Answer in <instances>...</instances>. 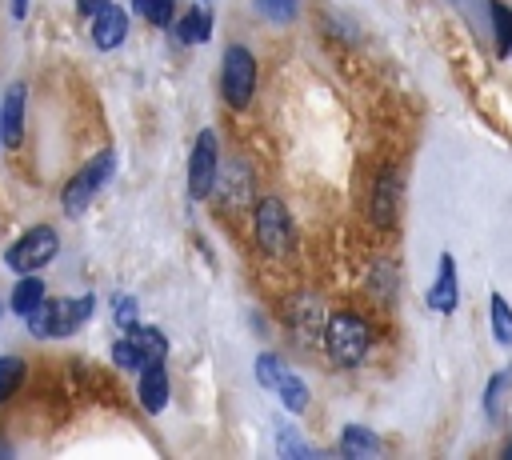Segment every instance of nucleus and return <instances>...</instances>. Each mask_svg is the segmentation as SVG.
<instances>
[{"label":"nucleus","mask_w":512,"mask_h":460,"mask_svg":"<svg viewBox=\"0 0 512 460\" xmlns=\"http://www.w3.org/2000/svg\"><path fill=\"white\" fill-rule=\"evenodd\" d=\"M136 12H144V20L156 24V28H172L176 24V0H140Z\"/></svg>","instance_id":"obj_20"},{"label":"nucleus","mask_w":512,"mask_h":460,"mask_svg":"<svg viewBox=\"0 0 512 460\" xmlns=\"http://www.w3.org/2000/svg\"><path fill=\"white\" fill-rule=\"evenodd\" d=\"M136 316H140V304L132 300V296H116L112 300V320H116V328L124 332V328H132L136 324Z\"/></svg>","instance_id":"obj_27"},{"label":"nucleus","mask_w":512,"mask_h":460,"mask_svg":"<svg viewBox=\"0 0 512 460\" xmlns=\"http://www.w3.org/2000/svg\"><path fill=\"white\" fill-rule=\"evenodd\" d=\"M488 316H492V336H496L500 344H508V348H512V304H508L500 292H492Z\"/></svg>","instance_id":"obj_18"},{"label":"nucleus","mask_w":512,"mask_h":460,"mask_svg":"<svg viewBox=\"0 0 512 460\" xmlns=\"http://www.w3.org/2000/svg\"><path fill=\"white\" fill-rule=\"evenodd\" d=\"M172 28H176V40H180V44H204V40L212 36V12H208L204 4H192Z\"/></svg>","instance_id":"obj_13"},{"label":"nucleus","mask_w":512,"mask_h":460,"mask_svg":"<svg viewBox=\"0 0 512 460\" xmlns=\"http://www.w3.org/2000/svg\"><path fill=\"white\" fill-rule=\"evenodd\" d=\"M276 452L280 456H312V448L292 428H284V424H276Z\"/></svg>","instance_id":"obj_26"},{"label":"nucleus","mask_w":512,"mask_h":460,"mask_svg":"<svg viewBox=\"0 0 512 460\" xmlns=\"http://www.w3.org/2000/svg\"><path fill=\"white\" fill-rule=\"evenodd\" d=\"M24 100H28L24 84H12L4 92V144L8 148H16L24 140Z\"/></svg>","instance_id":"obj_12"},{"label":"nucleus","mask_w":512,"mask_h":460,"mask_svg":"<svg viewBox=\"0 0 512 460\" xmlns=\"http://www.w3.org/2000/svg\"><path fill=\"white\" fill-rule=\"evenodd\" d=\"M12 16L24 20V16H28V0H12Z\"/></svg>","instance_id":"obj_29"},{"label":"nucleus","mask_w":512,"mask_h":460,"mask_svg":"<svg viewBox=\"0 0 512 460\" xmlns=\"http://www.w3.org/2000/svg\"><path fill=\"white\" fill-rule=\"evenodd\" d=\"M24 380V360L20 356H0V400H8Z\"/></svg>","instance_id":"obj_22"},{"label":"nucleus","mask_w":512,"mask_h":460,"mask_svg":"<svg viewBox=\"0 0 512 460\" xmlns=\"http://www.w3.org/2000/svg\"><path fill=\"white\" fill-rule=\"evenodd\" d=\"M220 88H224V100L232 108H248L252 104V92H256V60H252V52L244 44H232L224 52Z\"/></svg>","instance_id":"obj_5"},{"label":"nucleus","mask_w":512,"mask_h":460,"mask_svg":"<svg viewBox=\"0 0 512 460\" xmlns=\"http://www.w3.org/2000/svg\"><path fill=\"white\" fill-rule=\"evenodd\" d=\"M136 396H140V408L144 412H160L168 404V372H164V360H152V364L140 368Z\"/></svg>","instance_id":"obj_9"},{"label":"nucleus","mask_w":512,"mask_h":460,"mask_svg":"<svg viewBox=\"0 0 512 460\" xmlns=\"http://www.w3.org/2000/svg\"><path fill=\"white\" fill-rule=\"evenodd\" d=\"M504 456H508V460H512V440H508V444H504Z\"/></svg>","instance_id":"obj_31"},{"label":"nucleus","mask_w":512,"mask_h":460,"mask_svg":"<svg viewBox=\"0 0 512 460\" xmlns=\"http://www.w3.org/2000/svg\"><path fill=\"white\" fill-rule=\"evenodd\" d=\"M272 392H280V404H284L288 412H304V408H308V384H304L292 368L280 376V384H276Z\"/></svg>","instance_id":"obj_16"},{"label":"nucleus","mask_w":512,"mask_h":460,"mask_svg":"<svg viewBox=\"0 0 512 460\" xmlns=\"http://www.w3.org/2000/svg\"><path fill=\"white\" fill-rule=\"evenodd\" d=\"M92 312H96V296H60V300L44 296L24 320H28V332L52 340V336H72L76 328H84Z\"/></svg>","instance_id":"obj_1"},{"label":"nucleus","mask_w":512,"mask_h":460,"mask_svg":"<svg viewBox=\"0 0 512 460\" xmlns=\"http://www.w3.org/2000/svg\"><path fill=\"white\" fill-rule=\"evenodd\" d=\"M460 300V284H456V260L444 252L440 256V272H436V284L428 288V308L436 312H452Z\"/></svg>","instance_id":"obj_10"},{"label":"nucleus","mask_w":512,"mask_h":460,"mask_svg":"<svg viewBox=\"0 0 512 460\" xmlns=\"http://www.w3.org/2000/svg\"><path fill=\"white\" fill-rule=\"evenodd\" d=\"M124 36H128V12L124 8H116V4H108L96 20H92V40H96V48H116V44H124Z\"/></svg>","instance_id":"obj_11"},{"label":"nucleus","mask_w":512,"mask_h":460,"mask_svg":"<svg viewBox=\"0 0 512 460\" xmlns=\"http://www.w3.org/2000/svg\"><path fill=\"white\" fill-rule=\"evenodd\" d=\"M252 232H256V244L268 252V256H284L292 248V220H288V208L268 196L256 204V216H252Z\"/></svg>","instance_id":"obj_6"},{"label":"nucleus","mask_w":512,"mask_h":460,"mask_svg":"<svg viewBox=\"0 0 512 460\" xmlns=\"http://www.w3.org/2000/svg\"><path fill=\"white\" fill-rule=\"evenodd\" d=\"M368 216L376 228H392L396 216H400V176L392 168H384L372 184V196H368Z\"/></svg>","instance_id":"obj_8"},{"label":"nucleus","mask_w":512,"mask_h":460,"mask_svg":"<svg viewBox=\"0 0 512 460\" xmlns=\"http://www.w3.org/2000/svg\"><path fill=\"white\" fill-rule=\"evenodd\" d=\"M216 176H220L216 132H212V128H204V132L196 136V144H192V156H188V192H192L196 200H204V196L212 192Z\"/></svg>","instance_id":"obj_7"},{"label":"nucleus","mask_w":512,"mask_h":460,"mask_svg":"<svg viewBox=\"0 0 512 460\" xmlns=\"http://www.w3.org/2000/svg\"><path fill=\"white\" fill-rule=\"evenodd\" d=\"M340 452H344V456H368V452H380V440H376L368 428L348 424L344 436H340Z\"/></svg>","instance_id":"obj_17"},{"label":"nucleus","mask_w":512,"mask_h":460,"mask_svg":"<svg viewBox=\"0 0 512 460\" xmlns=\"http://www.w3.org/2000/svg\"><path fill=\"white\" fill-rule=\"evenodd\" d=\"M284 372H288V364H280V356H272V352H260V356H256V380H260L264 388H276Z\"/></svg>","instance_id":"obj_25"},{"label":"nucleus","mask_w":512,"mask_h":460,"mask_svg":"<svg viewBox=\"0 0 512 460\" xmlns=\"http://www.w3.org/2000/svg\"><path fill=\"white\" fill-rule=\"evenodd\" d=\"M112 364H116V368H128V372H140L148 360H144V352L124 336V340H116V344H112Z\"/></svg>","instance_id":"obj_23"},{"label":"nucleus","mask_w":512,"mask_h":460,"mask_svg":"<svg viewBox=\"0 0 512 460\" xmlns=\"http://www.w3.org/2000/svg\"><path fill=\"white\" fill-rule=\"evenodd\" d=\"M0 140H4V96H0Z\"/></svg>","instance_id":"obj_30"},{"label":"nucleus","mask_w":512,"mask_h":460,"mask_svg":"<svg viewBox=\"0 0 512 460\" xmlns=\"http://www.w3.org/2000/svg\"><path fill=\"white\" fill-rule=\"evenodd\" d=\"M492 32H496V44H500V52L504 56H512V8L508 4H500V0H492Z\"/></svg>","instance_id":"obj_19"},{"label":"nucleus","mask_w":512,"mask_h":460,"mask_svg":"<svg viewBox=\"0 0 512 460\" xmlns=\"http://www.w3.org/2000/svg\"><path fill=\"white\" fill-rule=\"evenodd\" d=\"M56 252H60V236H56V228L36 224V228H28V232H24L16 244H8L4 264H8L16 276H24V272L44 268V264H48Z\"/></svg>","instance_id":"obj_4"},{"label":"nucleus","mask_w":512,"mask_h":460,"mask_svg":"<svg viewBox=\"0 0 512 460\" xmlns=\"http://www.w3.org/2000/svg\"><path fill=\"white\" fill-rule=\"evenodd\" d=\"M40 300H44V280H40L36 272H24V276L16 280V288H12V312L28 316Z\"/></svg>","instance_id":"obj_15"},{"label":"nucleus","mask_w":512,"mask_h":460,"mask_svg":"<svg viewBox=\"0 0 512 460\" xmlns=\"http://www.w3.org/2000/svg\"><path fill=\"white\" fill-rule=\"evenodd\" d=\"M508 380H512V368H504V372H496L492 380H488V388H484V416L496 424V416H500V400H504V388H508Z\"/></svg>","instance_id":"obj_21"},{"label":"nucleus","mask_w":512,"mask_h":460,"mask_svg":"<svg viewBox=\"0 0 512 460\" xmlns=\"http://www.w3.org/2000/svg\"><path fill=\"white\" fill-rule=\"evenodd\" d=\"M112 168H116V152L112 148H104V152H96L68 184H64V192H60V204H64V212L68 216H80L92 200H96V192L108 184V176H112Z\"/></svg>","instance_id":"obj_3"},{"label":"nucleus","mask_w":512,"mask_h":460,"mask_svg":"<svg viewBox=\"0 0 512 460\" xmlns=\"http://www.w3.org/2000/svg\"><path fill=\"white\" fill-rule=\"evenodd\" d=\"M256 4V12L264 16V20H272V24H288L292 16H296V8H300V0H252Z\"/></svg>","instance_id":"obj_24"},{"label":"nucleus","mask_w":512,"mask_h":460,"mask_svg":"<svg viewBox=\"0 0 512 460\" xmlns=\"http://www.w3.org/2000/svg\"><path fill=\"white\" fill-rule=\"evenodd\" d=\"M324 348L340 368H356L372 348V328L356 312H336L324 324Z\"/></svg>","instance_id":"obj_2"},{"label":"nucleus","mask_w":512,"mask_h":460,"mask_svg":"<svg viewBox=\"0 0 512 460\" xmlns=\"http://www.w3.org/2000/svg\"><path fill=\"white\" fill-rule=\"evenodd\" d=\"M124 336L144 352V360H148V364L168 356V340H164V332H160V328H152V324H132V328H124Z\"/></svg>","instance_id":"obj_14"},{"label":"nucleus","mask_w":512,"mask_h":460,"mask_svg":"<svg viewBox=\"0 0 512 460\" xmlns=\"http://www.w3.org/2000/svg\"><path fill=\"white\" fill-rule=\"evenodd\" d=\"M108 4H112V0H76V12H80V16H88V20H96Z\"/></svg>","instance_id":"obj_28"}]
</instances>
